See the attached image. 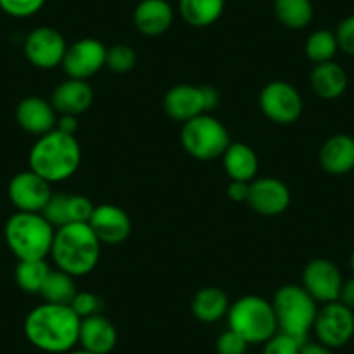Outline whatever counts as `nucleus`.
I'll return each instance as SVG.
<instances>
[{"mask_svg": "<svg viewBox=\"0 0 354 354\" xmlns=\"http://www.w3.org/2000/svg\"><path fill=\"white\" fill-rule=\"evenodd\" d=\"M94 209H96V205L87 196L68 195V221L70 223H88L93 217Z\"/></svg>", "mask_w": 354, "mask_h": 354, "instance_id": "obj_35", "label": "nucleus"}, {"mask_svg": "<svg viewBox=\"0 0 354 354\" xmlns=\"http://www.w3.org/2000/svg\"><path fill=\"white\" fill-rule=\"evenodd\" d=\"M248 346H250V344H248L243 337L238 335L236 332H233L231 328H227L226 332L221 333L216 340L217 354H245L247 353Z\"/></svg>", "mask_w": 354, "mask_h": 354, "instance_id": "obj_36", "label": "nucleus"}, {"mask_svg": "<svg viewBox=\"0 0 354 354\" xmlns=\"http://www.w3.org/2000/svg\"><path fill=\"white\" fill-rule=\"evenodd\" d=\"M136 63H138V54L131 46L125 44H118L108 49L106 53V68L113 73L124 75L134 70Z\"/></svg>", "mask_w": 354, "mask_h": 354, "instance_id": "obj_30", "label": "nucleus"}, {"mask_svg": "<svg viewBox=\"0 0 354 354\" xmlns=\"http://www.w3.org/2000/svg\"><path fill=\"white\" fill-rule=\"evenodd\" d=\"M271 304L277 315L278 332L308 340V333L313 330L318 313V302L306 292L302 285L290 283L280 287Z\"/></svg>", "mask_w": 354, "mask_h": 354, "instance_id": "obj_6", "label": "nucleus"}, {"mask_svg": "<svg viewBox=\"0 0 354 354\" xmlns=\"http://www.w3.org/2000/svg\"><path fill=\"white\" fill-rule=\"evenodd\" d=\"M337 50H339V44H337L335 32H330V30H316L306 40V56L315 64L333 61Z\"/></svg>", "mask_w": 354, "mask_h": 354, "instance_id": "obj_29", "label": "nucleus"}, {"mask_svg": "<svg viewBox=\"0 0 354 354\" xmlns=\"http://www.w3.org/2000/svg\"><path fill=\"white\" fill-rule=\"evenodd\" d=\"M337 44L339 50H342L347 56H354V15L347 16L346 19L339 23L335 30Z\"/></svg>", "mask_w": 354, "mask_h": 354, "instance_id": "obj_37", "label": "nucleus"}, {"mask_svg": "<svg viewBox=\"0 0 354 354\" xmlns=\"http://www.w3.org/2000/svg\"><path fill=\"white\" fill-rule=\"evenodd\" d=\"M73 278L75 277L61 270H50L39 295L44 299V302L70 306L77 295V285H75Z\"/></svg>", "mask_w": 354, "mask_h": 354, "instance_id": "obj_27", "label": "nucleus"}, {"mask_svg": "<svg viewBox=\"0 0 354 354\" xmlns=\"http://www.w3.org/2000/svg\"><path fill=\"white\" fill-rule=\"evenodd\" d=\"M101 245L88 223H70L54 233L50 257L57 270L71 277H85L100 262Z\"/></svg>", "mask_w": 354, "mask_h": 354, "instance_id": "obj_3", "label": "nucleus"}, {"mask_svg": "<svg viewBox=\"0 0 354 354\" xmlns=\"http://www.w3.org/2000/svg\"><path fill=\"white\" fill-rule=\"evenodd\" d=\"M227 295L217 287H203L193 295L192 311L202 323H216L227 315Z\"/></svg>", "mask_w": 354, "mask_h": 354, "instance_id": "obj_24", "label": "nucleus"}, {"mask_svg": "<svg viewBox=\"0 0 354 354\" xmlns=\"http://www.w3.org/2000/svg\"><path fill=\"white\" fill-rule=\"evenodd\" d=\"M306 340L295 339L288 333L277 332L270 340L264 342L262 354H301V347Z\"/></svg>", "mask_w": 354, "mask_h": 354, "instance_id": "obj_32", "label": "nucleus"}, {"mask_svg": "<svg viewBox=\"0 0 354 354\" xmlns=\"http://www.w3.org/2000/svg\"><path fill=\"white\" fill-rule=\"evenodd\" d=\"M66 40L57 30L50 26H39L26 35L25 56L39 70H53L61 66L66 54Z\"/></svg>", "mask_w": 354, "mask_h": 354, "instance_id": "obj_10", "label": "nucleus"}, {"mask_svg": "<svg viewBox=\"0 0 354 354\" xmlns=\"http://www.w3.org/2000/svg\"><path fill=\"white\" fill-rule=\"evenodd\" d=\"M108 49L97 39H82L68 46L61 63L68 78L88 80L106 66Z\"/></svg>", "mask_w": 354, "mask_h": 354, "instance_id": "obj_11", "label": "nucleus"}, {"mask_svg": "<svg viewBox=\"0 0 354 354\" xmlns=\"http://www.w3.org/2000/svg\"><path fill=\"white\" fill-rule=\"evenodd\" d=\"M30 170L50 185L70 179L82 163V148L77 136L54 131L37 138L28 155Z\"/></svg>", "mask_w": 354, "mask_h": 354, "instance_id": "obj_2", "label": "nucleus"}, {"mask_svg": "<svg viewBox=\"0 0 354 354\" xmlns=\"http://www.w3.org/2000/svg\"><path fill=\"white\" fill-rule=\"evenodd\" d=\"M134 26L146 37L163 35L172 26L174 9L167 0H141L134 9Z\"/></svg>", "mask_w": 354, "mask_h": 354, "instance_id": "obj_20", "label": "nucleus"}, {"mask_svg": "<svg viewBox=\"0 0 354 354\" xmlns=\"http://www.w3.org/2000/svg\"><path fill=\"white\" fill-rule=\"evenodd\" d=\"M342 283L344 280L339 268L328 259H313L302 271V287L316 302L322 304L339 301Z\"/></svg>", "mask_w": 354, "mask_h": 354, "instance_id": "obj_12", "label": "nucleus"}, {"mask_svg": "<svg viewBox=\"0 0 354 354\" xmlns=\"http://www.w3.org/2000/svg\"><path fill=\"white\" fill-rule=\"evenodd\" d=\"M351 270H353V273H354V248H353V252H351Z\"/></svg>", "mask_w": 354, "mask_h": 354, "instance_id": "obj_43", "label": "nucleus"}, {"mask_svg": "<svg viewBox=\"0 0 354 354\" xmlns=\"http://www.w3.org/2000/svg\"><path fill=\"white\" fill-rule=\"evenodd\" d=\"M181 145L193 158L216 160L224 155L231 139L223 122L210 113H203L183 124Z\"/></svg>", "mask_w": 354, "mask_h": 354, "instance_id": "obj_7", "label": "nucleus"}, {"mask_svg": "<svg viewBox=\"0 0 354 354\" xmlns=\"http://www.w3.org/2000/svg\"><path fill=\"white\" fill-rule=\"evenodd\" d=\"M227 326L248 344H264L278 332L273 304L259 295H243L227 309Z\"/></svg>", "mask_w": 354, "mask_h": 354, "instance_id": "obj_5", "label": "nucleus"}, {"mask_svg": "<svg viewBox=\"0 0 354 354\" xmlns=\"http://www.w3.org/2000/svg\"><path fill=\"white\" fill-rule=\"evenodd\" d=\"M70 308L77 313L78 318L84 319L88 318V316L101 315L103 301L100 299V295L93 294V292H77V295L71 301Z\"/></svg>", "mask_w": 354, "mask_h": 354, "instance_id": "obj_33", "label": "nucleus"}, {"mask_svg": "<svg viewBox=\"0 0 354 354\" xmlns=\"http://www.w3.org/2000/svg\"><path fill=\"white\" fill-rule=\"evenodd\" d=\"M226 0H179V15L193 28L214 25L223 16Z\"/></svg>", "mask_w": 354, "mask_h": 354, "instance_id": "obj_25", "label": "nucleus"}, {"mask_svg": "<svg viewBox=\"0 0 354 354\" xmlns=\"http://www.w3.org/2000/svg\"><path fill=\"white\" fill-rule=\"evenodd\" d=\"M339 302H342L344 306H347L349 309L354 311V277L349 278L342 283V288H340Z\"/></svg>", "mask_w": 354, "mask_h": 354, "instance_id": "obj_39", "label": "nucleus"}, {"mask_svg": "<svg viewBox=\"0 0 354 354\" xmlns=\"http://www.w3.org/2000/svg\"><path fill=\"white\" fill-rule=\"evenodd\" d=\"M50 273V266L46 259L40 261H19L16 266L15 278L18 287L26 294H40L47 274Z\"/></svg>", "mask_w": 354, "mask_h": 354, "instance_id": "obj_28", "label": "nucleus"}, {"mask_svg": "<svg viewBox=\"0 0 354 354\" xmlns=\"http://www.w3.org/2000/svg\"><path fill=\"white\" fill-rule=\"evenodd\" d=\"M301 354H333V349L323 346V344L318 342V340H316V342H309V340H306L301 347Z\"/></svg>", "mask_w": 354, "mask_h": 354, "instance_id": "obj_41", "label": "nucleus"}, {"mask_svg": "<svg viewBox=\"0 0 354 354\" xmlns=\"http://www.w3.org/2000/svg\"><path fill=\"white\" fill-rule=\"evenodd\" d=\"M247 203L261 216H280L290 205V189L277 177H255Z\"/></svg>", "mask_w": 354, "mask_h": 354, "instance_id": "obj_14", "label": "nucleus"}, {"mask_svg": "<svg viewBox=\"0 0 354 354\" xmlns=\"http://www.w3.org/2000/svg\"><path fill=\"white\" fill-rule=\"evenodd\" d=\"M163 110L172 120L188 122L198 115L207 113L203 85H176L163 97Z\"/></svg>", "mask_w": 354, "mask_h": 354, "instance_id": "obj_16", "label": "nucleus"}, {"mask_svg": "<svg viewBox=\"0 0 354 354\" xmlns=\"http://www.w3.org/2000/svg\"><path fill=\"white\" fill-rule=\"evenodd\" d=\"M319 163L323 170L333 176H344L354 170V138L349 134H335L323 142L319 149Z\"/></svg>", "mask_w": 354, "mask_h": 354, "instance_id": "obj_21", "label": "nucleus"}, {"mask_svg": "<svg viewBox=\"0 0 354 354\" xmlns=\"http://www.w3.org/2000/svg\"><path fill=\"white\" fill-rule=\"evenodd\" d=\"M66 354H94V353H91V351H85V349H82V347H75V349H71V351H68Z\"/></svg>", "mask_w": 354, "mask_h": 354, "instance_id": "obj_42", "label": "nucleus"}, {"mask_svg": "<svg viewBox=\"0 0 354 354\" xmlns=\"http://www.w3.org/2000/svg\"><path fill=\"white\" fill-rule=\"evenodd\" d=\"M93 103L94 88L87 80H77V78L61 82L50 96V104L57 115L78 117L93 106Z\"/></svg>", "mask_w": 354, "mask_h": 354, "instance_id": "obj_17", "label": "nucleus"}, {"mask_svg": "<svg viewBox=\"0 0 354 354\" xmlns=\"http://www.w3.org/2000/svg\"><path fill=\"white\" fill-rule=\"evenodd\" d=\"M259 106L274 124L290 125L301 118L304 101L294 85L283 80H273L261 91Z\"/></svg>", "mask_w": 354, "mask_h": 354, "instance_id": "obj_8", "label": "nucleus"}, {"mask_svg": "<svg viewBox=\"0 0 354 354\" xmlns=\"http://www.w3.org/2000/svg\"><path fill=\"white\" fill-rule=\"evenodd\" d=\"M56 227L47 223L39 212L12 214L4 227V238L9 250L18 261H40L50 255Z\"/></svg>", "mask_w": 354, "mask_h": 354, "instance_id": "obj_4", "label": "nucleus"}, {"mask_svg": "<svg viewBox=\"0 0 354 354\" xmlns=\"http://www.w3.org/2000/svg\"><path fill=\"white\" fill-rule=\"evenodd\" d=\"M118 340L117 328L103 315H94L80 322L78 346L94 354H110Z\"/></svg>", "mask_w": 354, "mask_h": 354, "instance_id": "obj_19", "label": "nucleus"}, {"mask_svg": "<svg viewBox=\"0 0 354 354\" xmlns=\"http://www.w3.org/2000/svg\"><path fill=\"white\" fill-rule=\"evenodd\" d=\"M274 16L283 26L290 30H302L313 21L311 0H274Z\"/></svg>", "mask_w": 354, "mask_h": 354, "instance_id": "obj_26", "label": "nucleus"}, {"mask_svg": "<svg viewBox=\"0 0 354 354\" xmlns=\"http://www.w3.org/2000/svg\"><path fill=\"white\" fill-rule=\"evenodd\" d=\"M227 198L236 203H247L248 193H250V183L231 181L227 186Z\"/></svg>", "mask_w": 354, "mask_h": 354, "instance_id": "obj_38", "label": "nucleus"}, {"mask_svg": "<svg viewBox=\"0 0 354 354\" xmlns=\"http://www.w3.org/2000/svg\"><path fill=\"white\" fill-rule=\"evenodd\" d=\"M46 0H0V9L12 18H30L44 8Z\"/></svg>", "mask_w": 354, "mask_h": 354, "instance_id": "obj_34", "label": "nucleus"}, {"mask_svg": "<svg viewBox=\"0 0 354 354\" xmlns=\"http://www.w3.org/2000/svg\"><path fill=\"white\" fill-rule=\"evenodd\" d=\"M80 322L70 306L42 302L26 315L25 337L44 354H66L78 346Z\"/></svg>", "mask_w": 354, "mask_h": 354, "instance_id": "obj_1", "label": "nucleus"}, {"mask_svg": "<svg viewBox=\"0 0 354 354\" xmlns=\"http://www.w3.org/2000/svg\"><path fill=\"white\" fill-rule=\"evenodd\" d=\"M309 84H311L313 93L322 100H339L347 88V73L335 61L315 64L311 77H309Z\"/></svg>", "mask_w": 354, "mask_h": 354, "instance_id": "obj_22", "label": "nucleus"}, {"mask_svg": "<svg viewBox=\"0 0 354 354\" xmlns=\"http://www.w3.org/2000/svg\"><path fill=\"white\" fill-rule=\"evenodd\" d=\"M9 200L18 212H42L53 196L50 183L33 170L18 172L9 183Z\"/></svg>", "mask_w": 354, "mask_h": 354, "instance_id": "obj_13", "label": "nucleus"}, {"mask_svg": "<svg viewBox=\"0 0 354 354\" xmlns=\"http://www.w3.org/2000/svg\"><path fill=\"white\" fill-rule=\"evenodd\" d=\"M40 214L56 230L70 223L68 221V195H64V193H53V196H50L49 202H47V205L44 207Z\"/></svg>", "mask_w": 354, "mask_h": 354, "instance_id": "obj_31", "label": "nucleus"}, {"mask_svg": "<svg viewBox=\"0 0 354 354\" xmlns=\"http://www.w3.org/2000/svg\"><path fill=\"white\" fill-rule=\"evenodd\" d=\"M313 330L323 346L330 349L344 347L354 337V311L339 301L323 304L316 313Z\"/></svg>", "mask_w": 354, "mask_h": 354, "instance_id": "obj_9", "label": "nucleus"}, {"mask_svg": "<svg viewBox=\"0 0 354 354\" xmlns=\"http://www.w3.org/2000/svg\"><path fill=\"white\" fill-rule=\"evenodd\" d=\"M57 131L64 132V134H71L75 136L78 131V122L77 117H71V115H59L56 124Z\"/></svg>", "mask_w": 354, "mask_h": 354, "instance_id": "obj_40", "label": "nucleus"}, {"mask_svg": "<svg viewBox=\"0 0 354 354\" xmlns=\"http://www.w3.org/2000/svg\"><path fill=\"white\" fill-rule=\"evenodd\" d=\"M16 122L28 134L40 136L54 131L57 124V113L50 101L37 96H28L16 106Z\"/></svg>", "mask_w": 354, "mask_h": 354, "instance_id": "obj_18", "label": "nucleus"}, {"mask_svg": "<svg viewBox=\"0 0 354 354\" xmlns=\"http://www.w3.org/2000/svg\"><path fill=\"white\" fill-rule=\"evenodd\" d=\"M224 170L231 181L252 183L259 172V158L245 142H231L223 155Z\"/></svg>", "mask_w": 354, "mask_h": 354, "instance_id": "obj_23", "label": "nucleus"}, {"mask_svg": "<svg viewBox=\"0 0 354 354\" xmlns=\"http://www.w3.org/2000/svg\"><path fill=\"white\" fill-rule=\"evenodd\" d=\"M96 236L104 245H118L129 238L132 231V223L127 212L113 203H101L94 209L93 217L88 221Z\"/></svg>", "mask_w": 354, "mask_h": 354, "instance_id": "obj_15", "label": "nucleus"}]
</instances>
